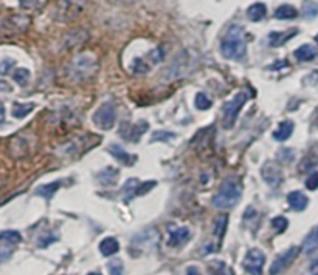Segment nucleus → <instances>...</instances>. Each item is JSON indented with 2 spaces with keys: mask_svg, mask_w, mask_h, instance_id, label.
Segmentation results:
<instances>
[{
  "mask_svg": "<svg viewBox=\"0 0 318 275\" xmlns=\"http://www.w3.org/2000/svg\"><path fill=\"white\" fill-rule=\"evenodd\" d=\"M221 53L224 58L230 61H242L247 54V42H246V30L242 25H231L227 30L225 37L221 43Z\"/></svg>",
  "mask_w": 318,
  "mask_h": 275,
  "instance_id": "1",
  "label": "nucleus"
},
{
  "mask_svg": "<svg viewBox=\"0 0 318 275\" xmlns=\"http://www.w3.org/2000/svg\"><path fill=\"white\" fill-rule=\"evenodd\" d=\"M242 196V184L237 178L234 177H228L222 184L219 187V192L216 193L213 204L217 209H233Z\"/></svg>",
  "mask_w": 318,
  "mask_h": 275,
  "instance_id": "2",
  "label": "nucleus"
},
{
  "mask_svg": "<svg viewBox=\"0 0 318 275\" xmlns=\"http://www.w3.org/2000/svg\"><path fill=\"white\" fill-rule=\"evenodd\" d=\"M98 70V62L92 54H80L73 59L67 68L70 79L73 81H84L92 78Z\"/></svg>",
  "mask_w": 318,
  "mask_h": 275,
  "instance_id": "3",
  "label": "nucleus"
},
{
  "mask_svg": "<svg viewBox=\"0 0 318 275\" xmlns=\"http://www.w3.org/2000/svg\"><path fill=\"white\" fill-rule=\"evenodd\" d=\"M87 0H61L56 7L55 19L58 22H71L80 17L86 10Z\"/></svg>",
  "mask_w": 318,
  "mask_h": 275,
  "instance_id": "4",
  "label": "nucleus"
},
{
  "mask_svg": "<svg viewBox=\"0 0 318 275\" xmlns=\"http://www.w3.org/2000/svg\"><path fill=\"white\" fill-rule=\"evenodd\" d=\"M249 99V93L247 91H239L237 94H234L233 99H230L228 102H225L224 105V118H222V124L225 129H231L234 126V122L237 119L239 112L242 110L244 104L247 102Z\"/></svg>",
  "mask_w": 318,
  "mask_h": 275,
  "instance_id": "5",
  "label": "nucleus"
},
{
  "mask_svg": "<svg viewBox=\"0 0 318 275\" xmlns=\"http://www.w3.org/2000/svg\"><path fill=\"white\" fill-rule=\"evenodd\" d=\"M93 122L98 129L110 130L116 122V107L113 101L104 102L93 115Z\"/></svg>",
  "mask_w": 318,
  "mask_h": 275,
  "instance_id": "6",
  "label": "nucleus"
},
{
  "mask_svg": "<svg viewBox=\"0 0 318 275\" xmlns=\"http://www.w3.org/2000/svg\"><path fill=\"white\" fill-rule=\"evenodd\" d=\"M155 181H149V183H140L138 180H128L126 184L123 186V196H125V201L129 203L131 199L135 196V195H144V193H148L152 187H155Z\"/></svg>",
  "mask_w": 318,
  "mask_h": 275,
  "instance_id": "7",
  "label": "nucleus"
},
{
  "mask_svg": "<svg viewBox=\"0 0 318 275\" xmlns=\"http://www.w3.org/2000/svg\"><path fill=\"white\" fill-rule=\"evenodd\" d=\"M160 240V235L155 229H149V231H144L141 234H138L134 240H132V246L137 247L140 252H146V251H152V249L157 246Z\"/></svg>",
  "mask_w": 318,
  "mask_h": 275,
  "instance_id": "8",
  "label": "nucleus"
},
{
  "mask_svg": "<svg viewBox=\"0 0 318 275\" xmlns=\"http://www.w3.org/2000/svg\"><path fill=\"white\" fill-rule=\"evenodd\" d=\"M265 263V255L262 251H259V249H250V251L247 252L246 258H244V269H246V272L249 273H261L262 272V266Z\"/></svg>",
  "mask_w": 318,
  "mask_h": 275,
  "instance_id": "9",
  "label": "nucleus"
},
{
  "mask_svg": "<svg viewBox=\"0 0 318 275\" xmlns=\"http://www.w3.org/2000/svg\"><path fill=\"white\" fill-rule=\"evenodd\" d=\"M148 129H149V124L146 121H138L137 124H125V126H121L120 136L125 138L126 141L138 142Z\"/></svg>",
  "mask_w": 318,
  "mask_h": 275,
  "instance_id": "10",
  "label": "nucleus"
},
{
  "mask_svg": "<svg viewBox=\"0 0 318 275\" xmlns=\"http://www.w3.org/2000/svg\"><path fill=\"white\" fill-rule=\"evenodd\" d=\"M261 173H262L264 181H265L268 186H272V187L280 186V183L283 181V172H281V169H280L276 164H273V162H265V164L262 166Z\"/></svg>",
  "mask_w": 318,
  "mask_h": 275,
  "instance_id": "11",
  "label": "nucleus"
},
{
  "mask_svg": "<svg viewBox=\"0 0 318 275\" xmlns=\"http://www.w3.org/2000/svg\"><path fill=\"white\" fill-rule=\"evenodd\" d=\"M298 252H300V249H298L297 246H293V247L287 249V251H286L283 255H280V257L275 260V263H273L272 267H270V273H278V272H281L283 269H286L293 260L297 258Z\"/></svg>",
  "mask_w": 318,
  "mask_h": 275,
  "instance_id": "12",
  "label": "nucleus"
},
{
  "mask_svg": "<svg viewBox=\"0 0 318 275\" xmlns=\"http://www.w3.org/2000/svg\"><path fill=\"white\" fill-rule=\"evenodd\" d=\"M298 34V28H290L287 31H272L270 34H268V43H270V46H283L286 42H289L292 37H295Z\"/></svg>",
  "mask_w": 318,
  "mask_h": 275,
  "instance_id": "13",
  "label": "nucleus"
},
{
  "mask_svg": "<svg viewBox=\"0 0 318 275\" xmlns=\"http://www.w3.org/2000/svg\"><path fill=\"white\" fill-rule=\"evenodd\" d=\"M109 152H110V155L118 161V162H121L123 166H134L135 162H137V156L135 155H131V153H128L126 150L121 147V145H118V144H112L110 147H109Z\"/></svg>",
  "mask_w": 318,
  "mask_h": 275,
  "instance_id": "14",
  "label": "nucleus"
},
{
  "mask_svg": "<svg viewBox=\"0 0 318 275\" xmlns=\"http://www.w3.org/2000/svg\"><path fill=\"white\" fill-rule=\"evenodd\" d=\"M287 201H289V206L293 209V210H297V212H303L307 204H309V199L307 196L303 193V192H290L289 196H287Z\"/></svg>",
  "mask_w": 318,
  "mask_h": 275,
  "instance_id": "15",
  "label": "nucleus"
},
{
  "mask_svg": "<svg viewBox=\"0 0 318 275\" xmlns=\"http://www.w3.org/2000/svg\"><path fill=\"white\" fill-rule=\"evenodd\" d=\"M171 231H169V234H171V237H169V241H168V244L171 246V247H176V246H179V244H182V243H185L188 238H189V229L188 228H169Z\"/></svg>",
  "mask_w": 318,
  "mask_h": 275,
  "instance_id": "16",
  "label": "nucleus"
},
{
  "mask_svg": "<svg viewBox=\"0 0 318 275\" xmlns=\"http://www.w3.org/2000/svg\"><path fill=\"white\" fill-rule=\"evenodd\" d=\"M118 169L115 167H106L104 170H101L100 173H98V180H100V183L103 186H115L116 180H118Z\"/></svg>",
  "mask_w": 318,
  "mask_h": 275,
  "instance_id": "17",
  "label": "nucleus"
},
{
  "mask_svg": "<svg viewBox=\"0 0 318 275\" xmlns=\"http://www.w3.org/2000/svg\"><path fill=\"white\" fill-rule=\"evenodd\" d=\"M118 251H120V244H118L116 238H113V237H107V238H104V240L100 243V252H101L104 257L115 255Z\"/></svg>",
  "mask_w": 318,
  "mask_h": 275,
  "instance_id": "18",
  "label": "nucleus"
},
{
  "mask_svg": "<svg viewBox=\"0 0 318 275\" xmlns=\"http://www.w3.org/2000/svg\"><path fill=\"white\" fill-rule=\"evenodd\" d=\"M292 132H293V122L292 121H283L280 124V127L273 132V138L280 142H284L290 138Z\"/></svg>",
  "mask_w": 318,
  "mask_h": 275,
  "instance_id": "19",
  "label": "nucleus"
},
{
  "mask_svg": "<svg viewBox=\"0 0 318 275\" xmlns=\"http://www.w3.org/2000/svg\"><path fill=\"white\" fill-rule=\"evenodd\" d=\"M61 181H55V183H50V184H42V186H39L37 189H36V195L37 196H42V198H45V199H52L53 196H55V193L59 190V187H61Z\"/></svg>",
  "mask_w": 318,
  "mask_h": 275,
  "instance_id": "20",
  "label": "nucleus"
},
{
  "mask_svg": "<svg viewBox=\"0 0 318 275\" xmlns=\"http://www.w3.org/2000/svg\"><path fill=\"white\" fill-rule=\"evenodd\" d=\"M316 49L312 46V45H307V43H304V45H301L297 51H295V58L300 61V62H309V61H312L313 58H316Z\"/></svg>",
  "mask_w": 318,
  "mask_h": 275,
  "instance_id": "21",
  "label": "nucleus"
},
{
  "mask_svg": "<svg viewBox=\"0 0 318 275\" xmlns=\"http://www.w3.org/2000/svg\"><path fill=\"white\" fill-rule=\"evenodd\" d=\"M267 14V8L264 4H253L249 10H247V17L252 20V22H261Z\"/></svg>",
  "mask_w": 318,
  "mask_h": 275,
  "instance_id": "22",
  "label": "nucleus"
},
{
  "mask_svg": "<svg viewBox=\"0 0 318 275\" xmlns=\"http://www.w3.org/2000/svg\"><path fill=\"white\" fill-rule=\"evenodd\" d=\"M297 16H298V11L292 5H281L275 11V17L280 19V20H290V19H295Z\"/></svg>",
  "mask_w": 318,
  "mask_h": 275,
  "instance_id": "23",
  "label": "nucleus"
},
{
  "mask_svg": "<svg viewBox=\"0 0 318 275\" xmlns=\"http://www.w3.org/2000/svg\"><path fill=\"white\" fill-rule=\"evenodd\" d=\"M318 249V228H315L304 240L303 243V251L304 252H313Z\"/></svg>",
  "mask_w": 318,
  "mask_h": 275,
  "instance_id": "24",
  "label": "nucleus"
},
{
  "mask_svg": "<svg viewBox=\"0 0 318 275\" xmlns=\"http://www.w3.org/2000/svg\"><path fill=\"white\" fill-rule=\"evenodd\" d=\"M34 108V104H14L13 107V116L17 119L25 118L27 115H30Z\"/></svg>",
  "mask_w": 318,
  "mask_h": 275,
  "instance_id": "25",
  "label": "nucleus"
},
{
  "mask_svg": "<svg viewBox=\"0 0 318 275\" xmlns=\"http://www.w3.org/2000/svg\"><path fill=\"white\" fill-rule=\"evenodd\" d=\"M0 240L5 243H10V244H17L22 241V235L17 231H4V232H0Z\"/></svg>",
  "mask_w": 318,
  "mask_h": 275,
  "instance_id": "26",
  "label": "nucleus"
},
{
  "mask_svg": "<svg viewBox=\"0 0 318 275\" xmlns=\"http://www.w3.org/2000/svg\"><path fill=\"white\" fill-rule=\"evenodd\" d=\"M13 78L19 85H27L30 81V71L27 68H17L13 74Z\"/></svg>",
  "mask_w": 318,
  "mask_h": 275,
  "instance_id": "27",
  "label": "nucleus"
},
{
  "mask_svg": "<svg viewBox=\"0 0 318 275\" xmlns=\"http://www.w3.org/2000/svg\"><path fill=\"white\" fill-rule=\"evenodd\" d=\"M211 105H213L211 99L205 93L195 94V107H197L199 110H208V108H211Z\"/></svg>",
  "mask_w": 318,
  "mask_h": 275,
  "instance_id": "28",
  "label": "nucleus"
},
{
  "mask_svg": "<svg viewBox=\"0 0 318 275\" xmlns=\"http://www.w3.org/2000/svg\"><path fill=\"white\" fill-rule=\"evenodd\" d=\"M227 216H221L217 221H216V226H214V235L219 238V240H222L224 238V234H225V229H227Z\"/></svg>",
  "mask_w": 318,
  "mask_h": 275,
  "instance_id": "29",
  "label": "nucleus"
},
{
  "mask_svg": "<svg viewBox=\"0 0 318 275\" xmlns=\"http://www.w3.org/2000/svg\"><path fill=\"white\" fill-rule=\"evenodd\" d=\"M303 16L307 17V19H313L318 16V4L312 2V0H309V2L304 4V8H303Z\"/></svg>",
  "mask_w": 318,
  "mask_h": 275,
  "instance_id": "30",
  "label": "nucleus"
},
{
  "mask_svg": "<svg viewBox=\"0 0 318 275\" xmlns=\"http://www.w3.org/2000/svg\"><path fill=\"white\" fill-rule=\"evenodd\" d=\"M272 228L278 232V234H283L286 229H287V226H289V221L284 218V216H275L273 219H272Z\"/></svg>",
  "mask_w": 318,
  "mask_h": 275,
  "instance_id": "31",
  "label": "nucleus"
},
{
  "mask_svg": "<svg viewBox=\"0 0 318 275\" xmlns=\"http://www.w3.org/2000/svg\"><path fill=\"white\" fill-rule=\"evenodd\" d=\"M293 156H295V152L292 148H281L278 152V158L280 161H283L284 164H289L293 161Z\"/></svg>",
  "mask_w": 318,
  "mask_h": 275,
  "instance_id": "32",
  "label": "nucleus"
},
{
  "mask_svg": "<svg viewBox=\"0 0 318 275\" xmlns=\"http://www.w3.org/2000/svg\"><path fill=\"white\" fill-rule=\"evenodd\" d=\"M174 138H176V135H174V133L162 130V132H154V135H152L151 141H152V142H155V141H163V142H165V141L174 139Z\"/></svg>",
  "mask_w": 318,
  "mask_h": 275,
  "instance_id": "33",
  "label": "nucleus"
},
{
  "mask_svg": "<svg viewBox=\"0 0 318 275\" xmlns=\"http://www.w3.org/2000/svg\"><path fill=\"white\" fill-rule=\"evenodd\" d=\"M109 272L110 273H123V263L120 260H113L109 263Z\"/></svg>",
  "mask_w": 318,
  "mask_h": 275,
  "instance_id": "34",
  "label": "nucleus"
},
{
  "mask_svg": "<svg viewBox=\"0 0 318 275\" xmlns=\"http://www.w3.org/2000/svg\"><path fill=\"white\" fill-rule=\"evenodd\" d=\"M306 187L309 190H316L318 189V173H312L306 181Z\"/></svg>",
  "mask_w": 318,
  "mask_h": 275,
  "instance_id": "35",
  "label": "nucleus"
},
{
  "mask_svg": "<svg viewBox=\"0 0 318 275\" xmlns=\"http://www.w3.org/2000/svg\"><path fill=\"white\" fill-rule=\"evenodd\" d=\"M14 65V61L13 59H7V61H4L2 64H0V74H5V73H8V68L10 67H13Z\"/></svg>",
  "mask_w": 318,
  "mask_h": 275,
  "instance_id": "36",
  "label": "nucleus"
},
{
  "mask_svg": "<svg viewBox=\"0 0 318 275\" xmlns=\"http://www.w3.org/2000/svg\"><path fill=\"white\" fill-rule=\"evenodd\" d=\"M19 2L23 8H33L37 4V0H19Z\"/></svg>",
  "mask_w": 318,
  "mask_h": 275,
  "instance_id": "37",
  "label": "nucleus"
},
{
  "mask_svg": "<svg viewBox=\"0 0 318 275\" xmlns=\"http://www.w3.org/2000/svg\"><path fill=\"white\" fill-rule=\"evenodd\" d=\"M4 122H5V107L2 102H0V126H2Z\"/></svg>",
  "mask_w": 318,
  "mask_h": 275,
  "instance_id": "38",
  "label": "nucleus"
},
{
  "mask_svg": "<svg viewBox=\"0 0 318 275\" xmlns=\"http://www.w3.org/2000/svg\"><path fill=\"white\" fill-rule=\"evenodd\" d=\"M0 91H11V87H10L7 82L0 81Z\"/></svg>",
  "mask_w": 318,
  "mask_h": 275,
  "instance_id": "39",
  "label": "nucleus"
},
{
  "mask_svg": "<svg viewBox=\"0 0 318 275\" xmlns=\"http://www.w3.org/2000/svg\"><path fill=\"white\" fill-rule=\"evenodd\" d=\"M280 67H287V62L283 61V62H280V64H276V65H273V67H268V70H276V68H280Z\"/></svg>",
  "mask_w": 318,
  "mask_h": 275,
  "instance_id": "40",
  "label": "nucleus"
},
{
  "mask_svg": "<svg viewBox=\"0 0 318 275\" xmlns=\"http://www.w3.org/2000/svg\"><path fill=\"white\" fill-rule=\"evenodd\" d=\"M315 267H318V260H315V261L312 263V270H313Z\"/></svg>",
  "mask_w": 318,
  "mask_h": 275,
  "instance_id": "41",
  "label": "nucleus"
},
{
  "mask_svg": "<svg viewBox=\"0 0 318 275\" xmlns=\"http://www.w3.org/2000/svg\"><path fill=\"white\" fill-rule=\"evenodd\" d=\"M315 40H316V43H318V34L315 36Z\"/></svg>",
  "mask_w": 318,
  "mask_h": 275,
  "instance_id": "42",
  "label": "nucleus"
},
{
  "mask_svg": "<svg viewBox=\"0 0 318 275\" xmlns=\"http://www.w3.org/2000/svg\"><path fill=\"white\" fill-rule=\"evenodd\" d=\"M316 124H318V121H316Z\"/></svg>",
  "mask_w": 318,
  "mask_h": 275,
  "instance_id": "43",
  "label": "nucleus"
}]
</instances>
